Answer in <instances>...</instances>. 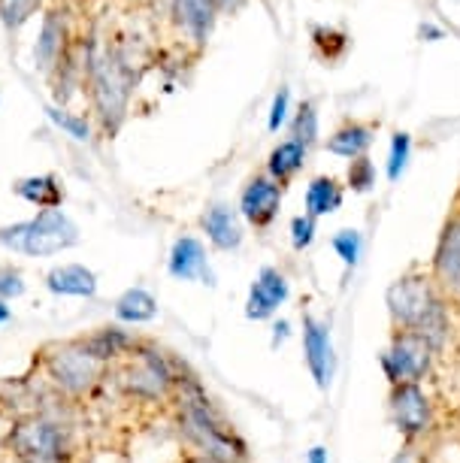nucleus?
Returning a JSON list of instances; mask_svg holds the SVG:
<instances>
[{
	"label": "nucleus",
	"mask_w": 460,
	"mask_h": 463,
	"mask_svg": "<svg viewBox=\"0 0 460 463\" xmlns=\"http://www.w3.org/2000/svg\"><path fill=\"white\" fill-rule=\"evenodd\" d=\"M388 316L394 330H415V334L427 336L433 345H442L448 330L446 300L433 285L430 273L424 269H409L397 282H390L388 294Z\"/></svg>",
	"instance_id": "nucleus-1"
},
{
	"label": "nucleus",
	"mask_w": 460,
	"mask_h": 463,
	"mask_svg": "<svg viewBox=\"0 0 460 463\" xmlns=\"http://www.w3.org/2000/svg\"><path fill=\"white\" fill-rule=\"evenodd\" d=\"M80 242V227L61 209H40L28 222L0 227V246L31 258H49Z\"/></svg>",
	"instance_id": "nucleus-2"
},
{
	"label": "nucleus",
	"mask_w": 460,
	"mask_h": 463,
	"mask_svg": "<svg viewBox=\"0 0 460 463\" xmlns=\"http://www.w3.org/2000/svg\"><path fill=\"white\" fill-rule=\"evenodd\" d=\"M439 348L430 343L427 336L415 334V330H394L388 348L381 352L379 364L385 373L388 384H403V382H424L433 370Z\"/></svg>",
	"instance_id": "nucleus-3"
},
{
	"label": "nucleus",
	"mask_w": 460,
	"mask_h": 463,
	"mask_svg": "<svg viewBox=\"0 0 460 463\" xmlns=\"http://www.w3.org/2000/svg\"><path fill=\"white\" fill-rule=\"evenodd\" d=\"M182 424H185V433L197 442V449L215 463H237L246 458V445L210 412L203 400H185L182 403Z\"/></svg>",
	"instance_id": "nucleus-4"
},
{
	"label": "nucleus",
	"mask_w": 460,
	"mask_h": 463,
	"mask_svg": "<svg viewBox=\"0 0 460 463\" xmlns=\"http://www.w3.org/2000/svg\"><path fill=\"white\" fill-rule=\"evenodd\" d=\"M10 449L24 463H58L67 451V430L46 415H31L10 430Z\"/></svg>",
	"instance_id": "nucleus-5"
},
{
	"label": "nucleus",
	"mask_w": 460,
	"mask_h": 463,
	"mask_svg": "<svg viewBox=\"0 0 460 463\" xmlns=\"http://www.w3.org/2000/svg\"><path fill=\"white\" fill-rule=\"evenodd\" d=\"M89 89H91L94 109H98L103 128L112 134V130L121 125L125 109H127V80H125V73H121L116 58L103 55L91 61Z\"/></svg>",
	"instance_id": "nucleus-6"
},
{
	"label": "nucleus",
	"mask_w": 460,
	"mask_h": 463,
	"mask_svg": "<svg viewBox=\"0 0 460 463\" xmlns=\"http://www.w3.org/2000/svg\"><path fill=\"white\" fill-rule=\"evenodd\" d=\"M388 412L397 430L403 433L406 442L424 439L433 427V403L424 394V388L418 382H403V384H390L388 391Z\"/></svg>",
	"instance_id": "nucleus-7"
},
{
	"label": "nucleus",
	"mask_w": 460,
	"mask_h": 463,
	"mask_svg": "<svg viewBox=\"0 0 460 463\" xmlns=\"http://www.w3.org/2000/svg\"><path fill=\"white\" fill-rule=\"evenodd\" d=\"M46 370L58 388L70 391V394H82V391L98 384L103 373V361H98V357L76 339V343L61 345L55 354H49Z\"/></svg>",
	"instance_id": "nucleus-8"
},
{
	"label": "nucleus",
	"mask_w": 460,
	"mask_h": 463,
	"mask_svg": "<svg viewBox=\"0 0 460 463\" xmlns=\"http://www.w3.org/2000/svg\"><path fill=\"white\" fill-rule=\"evenodd\" d=\"M427 273L442 300H460V203L451 209L442 224Z\"/></svg>",
	"instance_id": "nucleus-9"
},
{
	"label": "nucleus",
	"mask_w": 460,
	"mask_h": 463,
	"mask_svg": "<svg viewBox=\"0 0 460 463\" xmlns=\"http://www.w3.org/2000/svg\"><path fill=\"white\" fill-rule=\"evenodd\" d=\"M282 191L285 188L276 179L267 176V173L251 176L249 185L242 188V194H239V215L246 218L251 227H260V231L270 227L282 209Z\"/></svg>",
	"instance_id": "nucleus-10"
},
{
	"label": "nucleus",
	"mask_w": 460,
	"mask_h": 463,
	"mask_svg": "<svg viewBox=\"0 0 460 463\" xmlns=\"http://www.w3.org/2000/svg\"><path fill=\"white\" fill-rule=\"evenodd\" d=\"M291 285L279 267H264L258 273V279L249 288V300H246V318L249 321H270L279 306L288 300Z\"/></svg>",
	"instance_id": "nucleus-11"
},
{
	"label": "nucleus",
	"mask_w": 460,
	"mask_h": 463,
	"mask_svg": "<svg viewBox=\"0 0 460 463\" xmlns=\"http://www.w3.org/2000/svg\"><path fill=\"white\" fill-rule=\"evenodd\" d=\"M303 357H306L309 375L324 391L333 375V343L331 330H327V325H321L315 316H303Z\"/></svg>",
	"instance_id": "nucleus-12"
},
{
	"label": "nucleus",
	"mask_w": 460,
	"mask_h": 463,
	"mask_svg": "<svg viewBox=\"0 0 460 463\" xmlns=\"http://www.w3.org/2000/svg\"><path fill=\"white\" fill-rule=\"evenodd\" d=\"M176 382L173 373L164 366V361L155 352H140L136 361L130 364V370L125 375V384L136 394H146V397H164L170 391V384Z\"/></svg>",
	"instance_id": "nucleus-13"
},
{
	"label": "nucleus",
	"mask_w": 460,
	"mask_h": 463,
	"mask_svg": "<svg viewBox=\"0 0 460 463\" xmlns=\"http://www.w3.org/2000/svg\"><path fill=\"white\" fill-rule=\"evenodd\" d=\"M167 269H170L173 279H182V282H194V279H201V282H206V285H215L203 242L194 240V237H182V240L173 242Z\"/></svg>",
	"instance_id": "nucleus-14"
},
{
	"label": "nucleus",
	"mask_w": 460,
	"mask_h": 463,
	"mask_svg": "<svg viewBox=\"0 0 460 463\" xmlns=\"http://www.w3.org/2000/svg\"><path fill=\"white\" fill-rule=\"evenodd\" d=\"M46 288L58 297H94L98 276L85 264H61L46 273Z\"/></svg>",
	"instance_id": "nucleus-15"
},
{
	"label": "nucleus",
	"mask_w": 460,
	"mask_h": 463,
	"mask_svg": "<svg viewBox=\"0 0 460 463\" xmlns=\"http://www.w3.org/2000/svg\"><path fill=\"white\" fill-rule=\"evenodd\" d=\"M203 231H206V240H210L219 251H233V249L242 246L239 218L230 206H224V203H215V206L206 209Z\"/></svg>",
	"instance_id": "nucleus-16"
},
{
	"label": "nucleus",
	"mask_w": 460,
	"mask_h": 463,
	"mask_svg": "<svg viewBox=\"0 0 460 463\" xmlns=\"http://www.w3.org/2000/svg\"><path fill=\"white\" fill-rule=\"evenodd\" d=\"M376 137V125L372 121H343L340 128L327 137V152L340 155V158H361Z\"/></svg>",
	"instance_id": "nucleus-17"
},
{
	"label": "nucleus",
	"mask_w": 460,
	"mask_h": 463,
	"mask_svg": "<svg viewBox=\"0 0 460 463\" xmlns=\"http://www.w3.org/2000/svg\"><path fill=\"white\" fill-rule=\"evenodd\" d=\"M15 197L28 200V203L40 206V209H61L64 203V188L61 182L52 176V173H42V176H24L13 185Z\"/></svg>",
	"instance_id": "nucleus-18"
},
{
	"label": "nucleus",
	"mask_w": 460,
	"mask_h": 463,
	"mask_svg": "<svg viewBox=\"0 0 460 463\" xmlns=\"http://www.w3.org/2000/svg\"><path fill=\"white\" fill-rule=\"evenodd\" d=\"M306 152L309 148L300 146L297 139H285V143H279L273 148L270 158H267V176L276 179L285 188L303 170V164H306Z\"/></svg>",
	"instance_id": "nucleus-19"
},
{
	"label": "nucleus",
	"mask_w": 460,
	"mask_h": 463,
	"mask_svg": "<svg viewBox=\"0 0 460 463\" xmlns=\"http://www.w3.org/2000/svg\"><path fill=\"white\" fill-rule=\"evenodd\" d=\"M173 13H176L179 24L194 40H206L215 24V4L212 0H173Z\"/></svg>",
	"instance_id": "nucleus-20"
},
{
	"label": "nucleus",
	"mask_w": 460,
	"mask_h": 463,
	"mask_svg": "<svg viewBox=\"0 0 460 463\" xmlns=\"http://www.w3.org/2000/svg\"><path fill=\"white\" fill-rule=\"evenodd\" d=\"M158 316V300L146 288H127L116 300V318L125 325H146Z\"/></svg>",
	"instance_id": "nucleus-21"
},
{
	"label": "nucleus",
	"mask_w": 460,
	"mask_h": 463,
	"mask_svg": "<svg viewBox=\"0 0 460 463\" xmlns=\"http://www.w3.org/2000/svg\"><path fill=\"white\" fill-rule=\"evenodd\" d=\"M343 206V185L333 176H315L306 188V215L321 218Z\"/></svg>",
	"instance_id": "nucleus-22"
},
{
	"label": "nucleus",
	"mask_w": 460,
	"mask_h": 463,
	"mask_svg": "<svg viewBox=\"0 0 460 463\" xmlns=\"http://www.w3.org/2000/svg\"><path fill=\"white\" fill-rule=\"evenodd\" d=\"M64 55V24H61V13L52 10L42 22V33L37 43V61L42 70H52Z\"/></svg>",
	"instance_id": "nucleus-23"
},
{
	"label": "nucleus",
	"mask_w": 460,
	"mask_h": 463,
	"mask_svg": "<svg viewBox=\"0 0 460 463\" xmlns=\"http://www.w3.org/2000/svg\"><path fill=\"white\" fill-rule=\"evenodd\" d=\"M80 343L103 364L112 361V357H118V354H127V348H134V339H130L127 334H121L118 327H103L94 336L80 339Z\"/></svg>",
	"instance_id": "nucleus-24"
},
{
	"label": "nucleus",
	"mask_w": 460,
	"mask_h": 463,
	"mask_svg": "<svg viewBox=\"0 0 460 463\" xmlns=\"http://www.w3.org/2000/svg\"><path fill=\"white\" fill-rule=\"evenodd\" d=\"M291 139H297V143L306 148L318 143V109L312 100L300 103L297 116L291 121Z\"/></svg>",
	"instance_id": "nucleus-25"
},
{
	"label": "nucleus",
	"mask_w": 460,
	"mask_h": 463,
	"mask_svg": "<svg viewBox=\"0 0 460 463\" xmlns=\"http://www.w3.org/2000/svg\"><path fill=\"white\" fill-rule=\"evenodd\" d=\"M409 152H412V137L403 134V130H397L394 137H390V152H388V179L397 182L403 176L406 164H409Z\"/></svg>",
	"instance_id": "nucleus-26"
},
{
	"label": "nucleus",
	"mask_w": 460,
	"mask_h": 463,
	"mask_svg": "<svg viewBox=\"0 0 460 463\" xmlns=\"http://www.w3.org/2000/svg\"><path fill=\"white\" fill-rule=\"evenodd\" d=\"M40 6H42V0H0V22H4L10 31L22 28Z\"/></svg>",
	"instance_id": "nucleus-27"
},
{
	"label": "nucleus",
	"mask_w": 460,
	"mask_h": 463,
	"mask_svg": "<svg viewBox=\"0 0 460 463\" xmlns=\"http://www.w3.org/2000/svg\"><path fill=\"white\" fill-rule=\"evenodd\" d=\"M46 112H49V118L55 121L61 130H67L73 139H80V143H89L91 139V125L82 116H73V112H67L61 107H46Z\"/></svg>",
	"instance_id": "nucleus-28"
},
{
	"label": "nucleus",
	"mask_w": 460,
	"mask_h": 463,
	"mask_svg": "<svg viewBox=\"0 0 460 463\" xmlns=\"http://www.w3.org/2000/svg\"><path fill=\"white\" fill-rule=\"evenodd\" d=\"M312 40H315V49L321 52V58H327V61H336L345 52V46H349L345 33L331 31V28H315L312 31Z\"/></svg>",
	"instance_id": "nucleus-29"
},
{
	"label": "nucleus",
	"mask_w": 460,
	"mask_h": 463,
	"mask_svg": "<svg viewBox=\"0 0 460 463\" xmlns=\"http://www.w3.org/2000/svg\"><path fill=\"white\" fill-rule=\"evenodd\" d=\"M345 182H349V188L358 191V194H363V191H370L376 185V167H372V161L367 155H361V158H354L349 164V176H345Z\"/></svg>",
	"instance_id": "nucleus-30"
},
{
	"label": "nucleus",
	"mask_w": 460,
	"mask_h": 463,
	"mask_svg": "<svg viewBox=\"0 0 460 463\" xmlns=\"http://www.w3.org/2000/svg\"><path fill=\"white\" fill-rule=\"evenodd\" d=\"M333 251L343 258L345 267H354L361 260V251H363V237L358 231H340L333 237Z\"/></svg>",
	"instance_id": "nucleus-31"
},
{
	"label": "nucleus",
	"mask_w": 460,
	"mask_h": 463,
	"mask_svg": "<svg viewBox=\"0 0 460 463\" xmlns=\"http://www.w3.org/2000/svg\"><path fill=\"white\" fill-rule=\"evenodd\" d=\"M24 276L19 267L13 264H4L0 267V300L10 303V300H19V297L24 294Z\"/></svg>",
	"instance_id": "nucleus-32"
},
{
	"label": "nucleus",
	"mask_w": 460,
	"mask_h": 463,
	"mask_svg": "<svg viewBox=\"0 0 460 463\" xmlns=\"http://www.w3.org/2000/svg\"><path fill=\"white\" fill-rule=\"evenodd\" d=\"M312 240H315V218L309 215H297L291 222V246L303 251L312 246Z\"/></svg>",
	"instance_id": "nucleus-33"
},
{
	"label": "nucleus",
	"mask_w": 460,
	"mask_h": 463,
	"mask_svg": "<svg viewBox=\"0 0 460 463\" xmlns=\"http://www.w3.org/2000/svg\"><path fill=\"white\" fill-rule=\"evenodd\" d=\"M285 118H288V89H279L276 91V98H273V107H270V121H267V128L273 130H279L285 125Z\"/></svg>",
	"instance_id": "nucleus-34"
},
{
	"label": "nucleus",
	"mask_w": 460,
	"mask_h": 463,
	"mask_svg": "<svg viewBox=\"0 0 460 463\" xmlns=\"http://www.w3.org/2000/svg\"><path fill=\"white\" fill-rule=\"evenodd\" d=\"M288 330H291L288 321H276V325H273V348L282 345L285 339H288Z\"/></svg>",
	"instance_id": "nucleus-35"
},
{
	"label": "nucleus",
	"mask_w": 460,
	"mask_h": 463,
	"mask_svg": "<svg viewBox=\"0 0 460 463\" xmlns=\"http://www.w3.org/2000/svg\"><path fill=\"white\" fill-rule=\"evenodd\" d=\"M212 4H215V10H219V13H237L246 0H212Z\"/></svg>",
	"instance_id": "nucleus-36"
},
{
	"label": "nucleus",
	"mask_w": 460,
	"mask_h": 463,
	"mask_svg": "<svg viewBox=\"0 0 460 463\" xmlns=\"http://www.w3.org/2000/svg\"><path fill=\"white\" fill-rule=\"evenodd\" d=\"M306 463H331V460H327V449H324V445H315V449H309Z\"/></svg>",
	"instance_id": "nucleus-37"
},
{
	"label": "nucleus",
	"mask_w": 460,
	"mask_h": 463,
	"mask_svg": "<svg viewBox=\"0 0 460 463\" xmlns=\"http://www.w3.org/2000/svg\"><path fill=\"white\" fill-rule=\"evenodd\" d=\"M10 318H13V309H10V306H6L4 300H0V325H6Z\"/></svg>",
	"instance_id": "nucleus-38"
},
{
	"label": "nucleus",
	"mask_w": 460,
	"mask_h": 463,
	"mask_svg": "<svg viewBox=\"0 0 460 463\" xmlns=\"http://www.w3.org/2000/svg\"><path fill=\"white\" fill-rule=\"evenodd\" d=\"M185 463H215L212 458H206V454H191Z\"/></svg>",
	"instance_id": "nucleus-39"
}]
</instances>
